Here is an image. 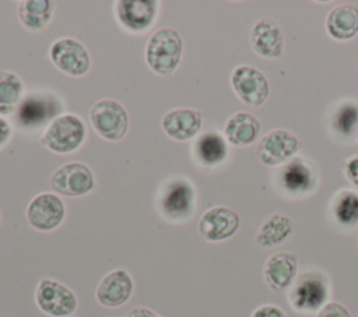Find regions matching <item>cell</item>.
<instances>
[{
	"mask_svg": "<svg viewBox=\"0 0 358 317\" xmlns=\"http://www.w3.org/2000/svg\"><path fill=\"white\" fill-rule=\"evenodd\" d=\"M183 52V42L173 28L155 31L145 46V61L158 75L169 77L176 70Z\"/></svg>",
	"mask_w": 358,
	"mask_h": 317,
	"instance_id": "obj_1",
	"label": "cell"
},
{
	"mask_svg": "<svg viewBox=\"0 0 358 317\" xmlns=\"http://www.w3.org/2000/svg\"><path fill=\"white\" fill-rule=\"evenodd\" d=\"M87 130L84 121L71 113L59 115L45 128L41 142L56 154H70L85 140Z\"/></svg>",
	"mask_w": 358,
	"mask_h": 317,
	"instance_id": "obj_2",
	"label": "cell"
},
{
	"mask_svg": "<svg viewBox=\"0 0 358 317\" xmlns=\"http://www.w3.org/2000/svg\"><path fill=\"white\" fill-rule=\"evenodd\" d=\"M329 285L323 274L308 271L298 277L288 290V302L296 311H319L327 302Z\"/></svg>",
	"mask_w": 358,
	"mask_h": 317,
	"instance_id": "obj_3",
	"label": "cell"
},
{
	"mask_svg": "<svg viewBox=\"0 0 358 317\" xmlns=\"http://www.w3.org/2000/svg\"><path fill=\"white\" fill-rule=\"evenodd\" d=\"M62 102L50 94H29L20 102L15 110V123L22 130H36L49 124L59 116Z\"/></svg>",
	"mask_w": 358,
	"mask_h": 317,
	"instance_id": "obj_4",
	"label": "cell"
},
{
	"mask_svg": "<svg viewBox=\"0 0 358 317\" xmlns=\"http://www.w3.org/2000/svg\"><path fill=\"white\" fill-rule=\"evenodd\" d=\"M94 130L105 140L119 141L129 128V115L123 105L113 99L96 101L90 110Z\"/></svg>",
	"mask_w": 358,
	"mask_h": 317,
	"instance_id": "obj_5",
	"label": "cell"
},
{
	"mask_svg": "<svg viewBox=\"0 0 358 317\" xmlns=\"http://www.w3.org/2000/svg\"><path fill=\"white\" fill-rule=\"evenodd\" d=\"M38 307L52 317H67L77 309V297L74 292L59 281L45 278L35 290Z\"/></svg>",
	"mask_w": 358,
	"mask_h": 317,
	"instance_id": "obj_6",
	"label": "cell"
},
{
	"mask_svg": "<svg viewBox=\"0 0 358 317\" xmlns=\"http://www.w3.org/2000/svg\"><path fill=\"white\" fill-rule=\"evenodd\" d=\"M298 137L285 130L275 128L262 137L257 145V158L263 165L277 166L285 165L299 149Z\"/></svg>",
	"mask_w": 358,
	"mask_h": 317,
	"instance_id": "obj_7",
	"label": "cell"
},
{
	"mask_svg": "<svg viewBox=\"0 0 358 317\" xmlns=\"http://www.w3.org/2000/svg\"><path fill=\"white\" fill-rule=\"evenodd\" d=\"M231 85L238 98L249 106H260L268 96L270 87L266 75L256 67L242 64L234 68Z\"/></svg>",
	"mask_w": 358,
	"mask_h": 317,
	"instance_id": "obj_8",
	"label": "cell"
},
{
	"mask_svg": "<svg viewBox=\"0 0 358 317\" xmlns=\"http://www.w3.org/2000/svg\"><path fill=\"white\" fill-rule=\"evenodd\" d=\"M95 186L91 169L81 162H69L55 170L50 177V187L55 193L66 197H80Z\"/></svg>",
	"mask_w": 358,
	"mask_h": 317,
	"instance_id": "obj_9",
	"label": "cell"
},
{
	"mask_svg": "<svg viewBox=\"0 0 358 317\" xmlns=\"http://www.w3.org/2000/svg\"><path fill=\"white\" fill-rule=\"evenodd\" d=\"M194 207V189L186 179H173L162 190L159 208L169 221L187 219Z\"/></svg>",
	"mask_w": 358,
	"mask_h": 317,
	"instance_id": "obj_10",
	"label": "cell"
},
{
	"mask_svg": "<svg viewBox=\"0 0 358 317\" xmlns=\"http://www.w3.org/2000/svg\"><path fill=\"white\" fill-rule=\"evenodd\" d=\"M49 54L53 64L67 75L81 77L90 70V54L77 39L62 38L55 40Z\"/></svg>",
	"mask_w": 358,
	"mask_h": 317,
	"instance_id": "obj_11",
	"label": "cell"
},
{
	"mask_svg": "<svg viewBox=\"0 0 358 317\" xmlns=\"http://www.w3.org/2000/svg\"><path fill=\"white\" fill-rule=\"evenodd\" d=\"M66 208L60 197L53 193L35 196L27 208L28 223L41 232L56 229L64 219Z\"/></svg>",
	"mask_w": 358,
	"mask_h": 317,
	"instance_id": "obj_12",
	"label": "cell"
},
{
	"mask_svg": "<svg viewBox=\"0 0 358 317\" xmlns=\"http://www.w3.org/2000/svg\"><path fill=\"white\" fill-rule=\"evenodd\" d=\"M239 228V215L228 207H213L199 221V232L207 242L229 239Z\"/></svg>",
	"mask_w": 358,
	"mask_h": 317,
	"instance_id": "obj_13",
	"label": "cell"
},
{
	"mask_svg": "<svg viewBox=\"0 0 358 317\" xmlns=\"http://www.w3.org/2000/svg\"><path fill=\"white\" fill-rule=\"evenodd\" d=\"M115 6L117 21L131 32L147 31L154 24L158 13L155 0H120Z\"/></svg>",
	"mask_w": 358,
	"mask_h": 317,
	"instance_id": "obj_14",
	"label": "cell"
},
{
	"mask_svg": "<svg viewBox=\"0 0 358 317\" xmlns=\"http://www.w3.org/2000/svg\"><path fill=\"white\" fill-rule=\"evenodd\" d=\"M133 292V279L124 270L108 272L98 283L95 297L105 307H119L124 304Z\"/></svg>",
	"mask_w": 358,
	"mask_h": 317,
	"instance_id": "obj_15",
	"label": "cell"
},
{
	"mask_svg": "<svg viewBox=\"0 0 358 317\" xmlns=\"http://www.w3.org/2000/svg\"><path fill=\"white\" fill-rule=\"evenodd\" d=\"M250 46L262 57H280L284 49V36L278 24L271 18H260L250 31Z\"/></svg>",
	"mask_w": 358,
	"mask_h": 317,
	"instance_id": "obj_16",
	"label": "cell"
},
{
	"mask_svg": "<svg viewBox=\"0 0 358 317\" xmlns=\"http://www.w3.org/2000/svg\"><path fill=\"white\" fill-rule=\"evenodd\" d=\"M201 123V113L190 108L172 109L162 117V128L165 134L176 141H186L193 138L200 131Z\"/></svg>",
	"mask_w": 358,
	"mask_h": 317,
	"instance_id": "obj_17",
	"label": "cell"
},
{
	"mask_svg": "<svg viewBox=\"0 0 358 317\" xmlns=\"http://www.w3.org/2000/svg\"><path fill=\"white\" fill-rule=\"evenodd\" d=\"M296 256L288 251H278L267 258L263 270V277L266 283L273 290H282L292 285L296 278Z\"/></svg>",
	"mask_w": 358,
	"mask_h": 317,
	"instance_id": "obj_18",
	"label": "cell"
},
{
	"mask_svg": "<svg viewBox=\"0 0 358 317\" xmlns=\"http://www.w3.org/2000/svg\"><path fill=\"white\" fill-rule=\"evenodd\" d=\"M315 173L302 158L291 159L280 170V184L291 194H306L315 189Z\"/></svg>",
	"mask_w": 358,
	"mask_h": 317,
	"instance_id": "obj_19",
	"label": "cell"
},
{
	"mask_svg": "<svg viewBox=\"0 0 358 317\" xmlns=\"http://www.w3.org/2000/svg\"><path fill=\"white\" fill-rule=\"evenodd\" d=\"M327 34L336 40H350L358 34V7L340 4L326 18Z\"/></svg>",
	"mask_w": 358,
	"mask_h": 317,
	"instance_id": "obj_20",
	"label": "cell"
},
{
	"mask_svg": "<svg viewBox=\"0 0 358 317\" xmlns=\"http://www.w3.org/2000/svg\"><path fill=\"white\" fill-rule=\"evenodd\" d=\"M224 133L227 141H229L232 145L246 147L257 140L260 123L252 113L238 112L227 120Z\"/></svg>",
	"mask_w": 358,
	"mask_h": 317,
	"instance_id": "obj_21",
	"label": "cell"
},
{
	"mask_svg": "<svg viewBox=\"0 0 358 317\" xmlns=\"http://www.w3.org/2000/svg\"><path fill=\"white\" fill-rule=\"evenodd\" d=\"M193 149L196 159L204 166L220 165L228 156V144L225 138L213 130L200 134Z\"/></svg>",
	"mask_w": 358,
	"mask_h": 317,
	"instance_id": "obj_22",
	"label": "cell"
},
{
	"mask_svg": "<svg viewBox=\"0 0 358 317\" xmlns=\"http://www.w3.org/2000/svg\"><path fill=\"white\" fill-rule=\"evenodd\" d=\"M20 22L29 31L43 29L53 17V3L49 0H25L17 10Z\"/></svg>",
	"mask_w": 358,
	"mask_h": 317,
	"instance_id": "obj_23",
	"label": "cell"
},
{
	"mask_svg": "<svg viewBox=\"0 0 358 317\" xmlns=\"http://www.w3.org/2000/svg\"><path fill=\"white\" fill-rule=\"evenodd\" d=\"M294 222L285 214L270 215L260 226L257 233V243L263 247L277 246L287 240L294 233Z\"/></svg>",
	"mask_w": 358,
	"mask_h": 317,
	"instance_id": "obj_24",
	"label": "cell"
},
{
	"mask_svg": "<svg viewBox=\"0 0 358 317\" xmlns=\"http://www.w3.org/2000/svg\"><path fill=\"white\" fill-rule=\"evenodd\" d=\"M24 84L21 78L11 71H0V115L15 113L22 101Z\"/></svg>",
	"mask_w": 358,
	"mask_h": 317,
	"instance_id": "obj_25",
	"label": "cell"
},
{
	"mask_svg": "<svg viewBox=\"0 0 358 317\" xmlns=\"http://www.w3.org/2000/svg\"><path fill=\"white\" fill-rule=\"evenodd\" d=\"M334 219L345 228L358 225V193L343 190L337 194L333 204Z\"/></svg>",
	"mask_w": 358,
	"mask_h": 317,
	"instance_id": "obj_26",
	"label": "cell"
},
{
	"mask_svg": "<svg viewBox=\"0 0 358 317\" xmlns=\"http://www.w3.org/2000/svg\"><path fill=\"white\" fill-rule=\"evenodd\" d=\"M333 127L343 135H352L358 131V105L354 102L343 103L336 110Z\"/></svg>",
	"mask_w": 358,
	"mask_h": 317,
	"instance_id": "obj_27",
	"label": "cell"
},
{
	"mask_svg": "<svg viewBox=\"0 0 358 317\" xmlns=\"http://www.w3.org/2000/svg\"><path fill=\"white\" fill-rule=\"evenodd\" d=\"M316 317H351L350 311L338 302H327L319 311Z\"/></svg>",
	"mask_w": 358,
	"mask_h": 317,
	"instance_id": "obj_28",
	"label": "cell"
},
{
	"mask_svg": "<svg viewBox=\"0 0 358 317\" xmlns=\"http://www.w3.org/2000/svg\"><path fill=\"white\" fill-rule=\"evenodd\" d=\"M250 317H287L282 309L275 304H263L257 307Z\"/></svg>",
	"mask_w": 358,
	"mask_h": 317,
	"instance_id": "obj_29",
	"label": "cell"
},
{
	"mask_svg": "<svg viewBox=\"0 0 358 317\" xmlns=\"http://www.w3.org/2000/svg\"><path fill=\"white\" fill-rule=\"evenodd\" d=\"M344 173H345L347 179L355 187H358V155L351 156L344 162Z\"/></svg>",
	"mask_w": 358,
	"mask_h": 317,
	"instance_id": "obj_30",
	"label": "cell"
},
{
	"mask_svg": "<svg viewBox=\"0 0 358 317\" xmlns=\"http://www.w3.org/2000/svg\"><path fill=\"white\" fill-rule=\"evenodd\" d=\"M11 124L0 116V148H3L11 137Z\"/></svg>",
	"mask_w": 358,
	"mask_h": 317,
	"instance_id": "obj_31",
	"label": "cell"
},
{
	"mask_svg": "<svg viewBox=\"0 0 358 317\" xmlns=\"http://www.w3.org/2000/svg\"><path fill=\"white\" fill-rule=\"evenodd\" d=\"M127 317H159V316L155 311H152V310H150L147 307L138 306V307H133L129 311Z\"/></svg>",
	"mask_w": 358,
	"mask_h": 317,
	"instance_id": "obj_32",
	"label": "cell"
},
{
	"mask_svg": "<svg viewBox=\"0 0 358 317\" xmlns=\"http://www.w3.org/2000/svg\"><path fill=\"white\" fill-rule=\"evenodd\" d=\"M357 138H358V131H357Z\"/></svg>",
	"mask_w": 358,
	"mask_h": 317,
	"instance_id": "obj_33",
	"label": "cell"
}]
</instances>
